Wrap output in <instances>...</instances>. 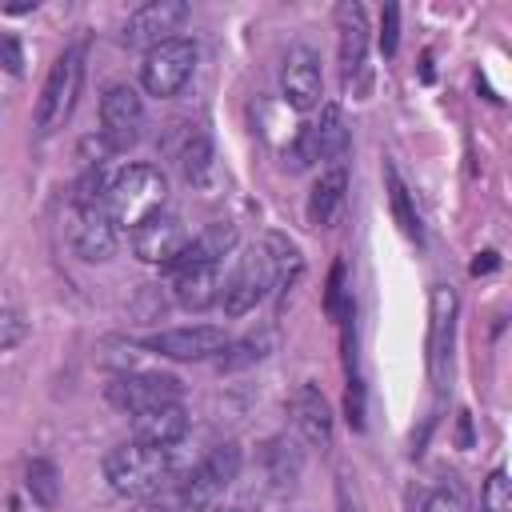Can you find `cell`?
<instances>
[{
	"mask_svg": "<svg viewBox=\"0 0 512 512\" xmlns=\"http://www.w3.org/2000/svg\"><path fill=\"white\" fill-rule=\"evenodd\" d=\"M168 200V180L156 164H124L120 172H112L108 192H104V212L112 220V228H136L148 216L164 212Z\"/></svg>",
	"mask_w": 512,
	"mask_h": 512,
	"instance_id": "1",
	"label": "cell"
},
{
	"mask_svg": "<svg viewBox=\"0 0 512 512\" xmlns=\"http://www.w3.org/2000/svg\"><path fill=\"white\" fill-rule=\"evenodd\" d=\"M104 480L120 496H152L168 480H176V460L172 448H148V444H116L104 456Z\"/></svg>",
	"mask_w": 512,
	"mask_h": 512,
	"instance_id": "2",
	"label": "cell"
},
{
	"mask_svg": "<svg viewBox=\"0 0 512 512\" xmlns=\"http://www.w3.org/2000/svg\"><path fill=\"white\" fill-rule=\"evenodd\" d=\"M80 76H84V52H80V44H72L56 56V64L48 68V76L40 84V96H36V132L40 136L56 132L68 120L76 92H80Z\"/></svg>",
	"mask_w": 512,
	"mask_h": 512,
	"instance_id": "3",
	"label": "cell"
},
{
	"mask_svg": "<svg viewBox=\"0 0 512 512\" xmlns=\"http://www.w3.org/2000/svg\"><path fill=\"white\" fill-rule=\"evenodd\" d=\"M196 60H200L196 40L192 36H172V40H164V44L144 52V60H140V88L148 96L168 100V96H176L192 80Z\"/></svg>",
	"mask_w": 512,
	"mask_h": 512,
	"instance_id": "4",
	"label": "cell"
},
{
	"mask_svg": "<svg viewBox=\"0 0 512 512\" xmlns=\"http://www.w3.org/2000/svg\"><path fill=\"white\" fill-rule=\"evenodd\" d=\"M240 464H244L240 444H220V448H212V452H208L192 472H184V476L176 480L180 508L216 504V496H224V488L240 476Z\"/></svg>",
	"mask_w": 512,
	"mask_h": 512,
	"instance_id": "5",
	"label": "cell"
},
{
	"mask_svg": "<svg viewBox=\"0 0 512 512\" xmlns=\"http://www.w3.org/2000/svg\"><path fill=\"white\" fill-rule=\"evenodd\" d=\"M144 132V100L132 84H112L100 96V140L108 152H128Z\"/></svg>",
	"mask_w": 512,
	"mask_h": 512,
	"instance_id": "6",
	"label": "cell"
},
{
	"mask_svg": "<svg viewBox=\"0 0 512 512\" xmlns=\"http://www.w3.org/2000/svg\"><path fill=\"white\" fill-rule=\"evenodd\" d=\"M108 400L136 416V412H148V408H160V404H176L180 400V380L168 376V372H124L108 384Z\"/></svg>",
	"mask_w": 512,
	"mask_h": 512,
	"instance_id": "7",
	"label": "cell"
},
{
	"mask_svg": "<svg viewBox=\"0 0 512 512\" xmlns=\"http://www.w3.org/2000/svg\"><path fill=\"white\" fill-rule=\"evenodd\" d=\"M184 20H188V4L184 0H148L124 20V44L148 52V48L172 40L184 28Z\"/></svg>",
	"mask_w": 512,
	"mask_h": 512,
	"instance_id": "8",
	"label": "cell"
},
{
	"mask_svg": "<svg viewBox=\"0 0 512 512\" xmlns=\"http://www.w3.org/2000/svg\"><path fill=\"white\" fill-rule=\"evenodd\" d=\"M452 340H456V288L436 284L428 296V376L432 384L448 380Z\"/></svg>",
	"mask_w": 512,
	"mask_h": 512,
	"instance_id": "9",
	"label": "cell"
},
{
	"mask_svg": "<svg viewBox=\"0 0 512 512\" xmlns=\"http://www.w3.org/2000/svg\"><path fill=\"white\" fill-rule=\"evenodd\" d=\"M320 88H324V72H320V56L308 44H292L284 64H280V92L284 104L296 112H312L320 104Z\"/></svg>",
	"mask_w": 512,
	"mask_h": 512,
	"instance_id": "10",
	"label": "cell"
},
{
	"mask_svg": "<svg viewBox=\"0 0 512 512\" xmlns=\"http://www.w3.org/2000/svg\"><path fill=\"white\" fill-rule=\"evenodd\" d=\"M184 244H188V228L176 212H156V216H148L144 224L132 228V252L144 264L172 268V260L184 252Z\"/></svg>",
	"mask_w": 512,
	"mask_h": 512,
	"instance_id": "11",
	"label": "cell"
},
{
	"mask_svg": "<svg viewBox=\"0 0 512 512\" xmlns=\"http://www.w3.org/2000/svg\"><path fill=\"white\" fill-rule=\"evenodd\" d=\"M144 344L168 360H208V356H220L228 336L220 324H184V328H164Z\"/></svg>",
	"mask_w": 512,
	"mask_h": 512,
	"instance_id": "12",
	"label": "cell"
},
{
	"mask_svg": "<svg viewBox=\"0 0 512 512\" xmlns=\"http://www.w3.org/2000/svg\"><path fill=\"white\" fill-rule=\"evenodd\" d=\"M288 412H292L296 436H300L308 448H320V452L332 448V404L324 400V392H320L312 380H304V384L292 392Z\"/></svg>",
	"mask_w": 512,
	"mask_h": 512,
	"instance_id": "13",
	"label": "cell"
},
{
	"mask_svg": "<svg viewBox=\"0 0 512 512\" xmlns=\"http://www.w3.org/2000/svg\"><path fill=\"white\" fill-rule=\"evenodd\" d=\"M336 32H340V76L344 84H360L368 60V16L356 0H344L336 8Z\"/></svg>",
	"mask_w": 512,
	"mask_h": 512,
	"instance_id": "14",
	"label": "cell"
},
{
	"mask_svg": "<svg viewBox=\"0 0 512 512\" xmlns=\"http://www.w3.org/2000/svg\"><path fill=\"white\" fill-rule=\"evenodd\" d=\"M184 436H188V408H184L180 400L132 416V440H136V444H148V448H176Z\"/></svg>",
	"mask_w": 512,
	"mask_h": 512,
	"instance_id": "15",
	"label": "cell"
},
{
	"mask_svg": "<svg viewBox=\"0 0 512 512\" xmlns=\"http://www.w3.org/2000/svg\"><path fill=\"white\" fill-rule=\"evenodd\" d=\"M220 264H184V268H172V296L180 308L188 312H204L220 300Z\"/></svg>",
	"mask_w": 512,
	"mask_h": 512,
	"instance_id": "16",
	"label": "cell"
},
{
	"mask_svg": "<svg viewBox=\"0 0 512 512\" xmlns=\"http://www.w3.org/2000/svg\"><path fill=\"white\" fill-rule=\"evenodd\" d=\"M240 232L232 220H212L204 224L196 236H188L184 252L172 260V268H184V264H224V256H232Z\"/></svg>",
	"mask_w": 512,
	"mask_h": 512,
	"instance_id": "17",
	"label": "cell"
},
{
	"mask_svg": "<svg viewBox=\"0 0 512 512\" xmlns=\"http://www.w3.org/2000/svg\"><path fill=\"white\" fill-rule=\"evenodd\" d=\"M72 248L88 264H104L116 252V228L104 208H80V220L72 228Z\"/></svg>",
	"mask_w": 512,
	"mask_h": 512,
	"instance_id": "18",
	"label": "cell"
},
{
	"mask_svg": "<svg viewBox=\"0 0 512 512\" xmlns=\"http://www.w3.org/2000/svg\"><path fill=\"white\" fill-rule=\"evenodd\" d=\"M344 200H348V172L344 164H332L328 172H320V180L308 192V224L332 228L336 216L344 212Z\"/></svg>",
	"mask_w": 512,
	"mask_h": 512,
	"instance_id": "19",
	"label": "cell"
},
{
	"mask_svg": "<svg viewBox=\"0 0 512 512\" xmlns=\"http://www.w3.org/2000/svg\"><path fill=\"white\" fill-rule=\"evenodd\" d=\"M264 468H268V480H272L276 492L296 488L300 468H304V448H300V440L288 436V432L272 436V440L264 444Z\"/></svg>",
	"mask_w": 512,
	"mask_h": 512,
	"instance_id": "20",
	"label": "cell"
},
{
	"mask_svg": "<svg viewBox=\"0 0 512 512\" xmlns=\"http://www.w3.org/2000/svg\"><path fill=\"white\" fill-rule=\"evenodd\" d=\"M312 136V156L316 160H340L348 152V124H344V108L340 104H324L320 108V120L308 128Z\"/></svg>",
	"mask_w": 512,
	"mask_h": 512,
	"instance_id": "21",
	"label": "cell"
},
{
	"mask_svg": "<svg viewBox=\"0 0 512 512\" xmlns=\"http://www.w3.org/2000/svg\"><path fill=\"white\" fill-rule=\"evenodd\" d=\"M384 184H388V204H392V216H396L400 232H404L408 240L424 244V224H420V212H416L412 192H408V184H404V176H400V168H396L392 160L384 164Z\"/></svg>",
	"mask_w": 512,
	"mask_h": 512,
	"instance_id": "22",
	"label": "cell"
},
{
	"mask_svg": "<svg viewBox=\"0 0 512 512\" xmlns=\"http://www.w3.org/2000/svg\"><path fill=\"white\" fill-rule=\"evenodd\" d=\"M272 348H276V332H272V328L248 332L244 340H232V344H224V348H220L216 368H220V372H240V368H252V364H260V360H264Z\"/></svg>",
	"mask_w": 512,
	"mask_h": 512,
	"instance_id": "23",
	"label": "cell"
},
{
	"mask_svg": "<svg viewBox=\"0 0 512 512\" xmlns=\"http://www.w3.org/2000/svg\"><path fill=\"white\" fill-rule=\"evenodd\" d=\"M412 512H472V504L456 476H436L432 484L420 488V496L412 500Z\"/></svg>",
	"mask_w": 512,
	"mask_h": 512,
	"instance_id": "24",
	"label": "cell"
},
{
	"mask_svg": "<svg viewBox=\"0 0 512 512\" xmlns=\"http://www.w3.org/2000/svg\"><path fill=\"white\" fill-rule=\"evenodd\" d=\"M176 164H180L188 184H200L208 176V168H212V140H208L204 128H184V144L176 152Z\"/></svg>",
	"mask_w": 512,
	"mask_h": 512,
	"instance_id": "25",
	"label": "cell"
},
{
	"mask_svg": "<svg viewBox=\"0 0 512 512\" xmlns=\"http://www.w3.org/2000/svg\"><path fill=\"white\" fill-rule=\"evenodd\" d=\"M24 488H28V496H32L40 508H56V504H60V472H56V464L44 460V456L28 460V468H24Z\"/></svg>",
	"mask_w": 512,
	"mask_h": 512,
	"instance_id": "26",
	"label": "cell"
},
{
	"mask_svg": "<svg viewBox=\"0 0 512 512\" xmlns=\"http://www.w3.org/2000/svg\"><path fill=\"white\" fill-rule=\"evenodd\" d=\"M324 312L332 320H340L344 312H352V296H348V264L336 260L328 272V288H324Z\"/></svg>",
	"mask_w": 512,
	"mask_h": 512,
	"instance_id": "27",
	"label": "cell"
},
{
	"mask_svg": "<svg viewBox=\"0 0 512 512\" xmlns=\"http://www.w3.org/2000/svg\"><path fill=\"white\" fill-rule=\"evenodd\" d=\"M480 512H512V480L504 468H492L480 488Z\"/></svg>",
	"mask_w": 512,
	"mask_h": 512,
	"instance_id": "28",
	"label": "cell"
},
{
	"mask_svg": "<svg viewBox=\"0 0 512 512\" xmlns=\"http://www.w3.org/2000/svg\"><path fill=\"white\" fill-rule=\"evenodd\" d=\"M24 336H28V316L20 308H0V352L24 344Z\"/></svg>",
	"mask_w": 512,
	"mask_h": 512,
	"instance_id": "29",
	"label": "cell"
},
{
	"mask_svg": "<svg viewBox=\"0 0 512 512\" xmlns=\"http://www.w3.org/2000/svg\"><path fill=\"white\" fill-rule=\"evenodd\" d=\"M400 48V4H384V16H380V52L384 56H396Z\"/></svg>",
	"mask_w": 512,
	"mask_h": 512,
	"instance_id": "30",
	"label": "cell"
},
{
	"mask_svg": "<svg viewBox=\"0 0 512 512\" xmlns=\"http://www.w3.org/2000/svg\"><path fill=\"white\" fill-rule=\"evenodd\" d=\"M336 508H340V512H364L360 488L352 484V476H348V472H340V476H336Z\"/></svg>",
	"mask_w": 512,
	"mask_h": 512,
	"instance_id": "31",
	"label": "cell"
},
{
	"mask_svg": "<svg viewBox=\"0 0 512 512\" xmlns=\"http://www.w3.org/2000/svg\"><path fill=\"white\" fill-rule=\"evenodd\" d=\"M0 64H4V72H12V76L24 72V52H20V40H16L12 32H0Z\"/></svg>",
	"mask_w": 512,
	"mask_h": 512,
	"instance_id": "32",
	"label": "cell"
},
{
	"mask_svg": "<svg viewBox=\"0 0 512 512\" xmlns=\"http://www.w3.org/2000/svg\"><path fill=\"white\" fill-rule=\"evenodd\" d=\"M500 260H496V252H484V260H472V272L480 276V272H492Z\"/></svg>",
	"mask_w": 512,
	"mask_h": 512,
	"instance_id": "33",
	"label": "cell"
},
{
	"mask_svg": "<svg viewBox=\"0 0 512 512\" xmlns=\"http://www.w3.org/2000/svg\"><path fill=\"white\" fill-rule=\"evenodd\" d=\"M472 444V428H468V412H460V448Z\"/></svg>",
	"mask_w": 512,
	"mask_h": 512,
	"instance_id": "34",
	"label": "cell"
},
{
	"mask_svg": "<svg viewBox=\"0 0 512 512\" xmlns=\"http://www.w3.org/2000/svg\"><path fill=\"white\" fill-rule=\"evenodd\" d=\"M180 512H232V508H216V504H200V508H180Z\"/></svg>",
	"mask_w": 512,
	"mask_h": 512,
	"instance_id": "35",
	"label": "cell"
}]
</instances>
